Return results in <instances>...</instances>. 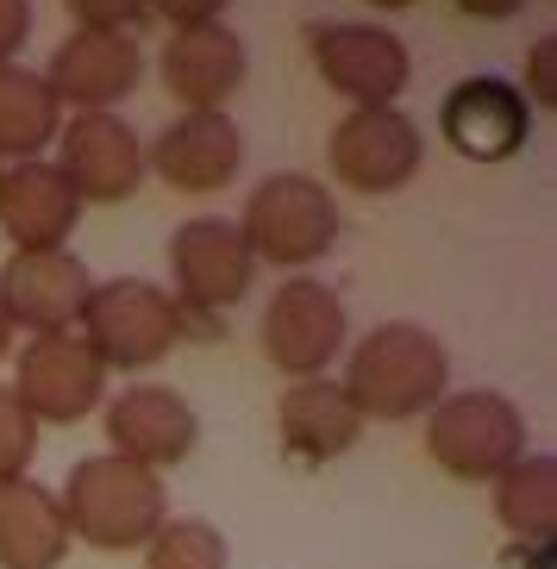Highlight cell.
<instances>
[{"label": "cell", "mask_w": 557, "mask_h": 569, "mask_svg": "<svg viewBox=\"0 0 557 569\" xmlns=\"http://www.w3.org/2000/svg\"><path fill=\"white\" fill-rule=\"evenodd\" d=\"M338 388L351 395L364 426L370 419H382V426L426 419L451 395V351L414 319H382L351 345V363H345Z\"/></svg>", "instance_id": "6da1fadb"}, {"label": "cell", "mask_w": 557, "mask_h": 569, "mask_svg": "<svg viewBox=\"0 0 557 569\" xmlns=\"http://www.w3.org/2000/svg\"><path fill=\"white\" fill-rule=\"evenodd\" d=\"M63 526L69 538H82L95 551L119 557V551H145L151 532L169 519V488L157 469L126 463V457H82L63 482Z\"/></svg>", "instance_id": "7a4b0ae2"}, {"label": "cell", "mask_w": 557, "mask_h": 569, "mask_svg": "<svg viewBox=\"0 0 557 569\" xmlns=\"http://www.w3.org/2000/svg\"><path fill=\"white\" fill-rule=\"evenodd\" d=\"M188 332V313L176 307V295L145 276H113V282H95L88 295V313L76 326L88 351L101 357V369H151L163 363Z\"/></svg>", "instance_id": "3957f363"}, {"label": "cell", "mask_w": 557, "mask_h": 569, "mask_svg": "<svg viewBox=\"0 0 557 569\" xmlns=\"http://www.w3.org/2000/svg\"><path fill=\"white\" fill-rule=\"evenodd\" d=\"M238 232H245L257 263H276L295 276V269L320 263L338 244V201H332V188H320L301 169H276V176H263L245 194Z\"/></svg>", "instance_id": "277c9868"}, {"label": "cell", "mask_w": 557, "mask_h": 569, "mask_svg": "<svg viewBox=\"0 0 557 569\" xmlns=\"http://www.w3.org/2000/svg\"><path fill=\"white\" fill-rule=\"evenodd\" d=\"M426 457L457 482H495L526 457V419L495 388H457L426 413Z\"/></svg>", "instance_id": "5b68a950"}, {"label": "cell", "mask_w": 557, "mask_h": 569, "mask_svg": "<svg viewBox=\"0 0 557 569\" xmlns=\"http://www.w3.org/2000/svg\"><path fill=\"white\" fill-rule=\"evenodd\" d=\"M345 301L338 288L314 282V276H288L270 295L263 319H257V345L282 369L288 382H307V376H326V369L345 357Z\"/></svg>", "instance_id": "8992f818"}, {"label": "cell", "mask_w": 557, "mask_h": 569, "mask_svg": "<svg viewBox=\"0 0 557 569\" xmlns=\"http://www.w3.org/2000/svg\"><path fill=\"white\" fill-rule=\"evenodd\" d=\"M307 51L332 94L351 107H395L401 88L414 82V57L389 26H357V19H314Z\"/></svg>", "instance_id": "52a82bcc"}, {"label": "cell", "mask_w": 557, "mask_h": 569, "mask_svg": "<svg viewBox=\"0 0 557 569\" xmlns=\"http://www.w3.org/2000/svg\"><path fill=\"white\" fill-rule=\"evenodd\" d=\"M169 276H176V307L188 319H220L251 295L257 257L238 232V219H188L169 238Z\"/></svg>", "instance_id": "ba28073f"}, {"label": "cell", "mask_w": 557, "mask_h": 569, "mask_svg": "<svg viewBox=\"0 0 557 569\" xmlns=\"http://www.w3.org/2000/svg\"><path fill=\"white\" fill-rule=\"evenodd\" d=\"M326 163L351 194H395L420 176L426 138L401 107H351L326 138Z\"/></svg>", "instance_id": "9c48e42d"}, {"label": "cell", "mask_w": 557, "mask_h": 569, "mask_svg": "<svg viewBox=\"0 0 557 569\" xmlns=\"http://www.w3.org/2000/svg\"><path fill=\"white\" fill-rule=\"evenodd\" d=\"M95 276L76 251H13L0 269V313L13 319V332L32 338H63L82 326Z\"/></svg>", "instance_id": "30bf717a"}, {"label": "cell", "mask_w": 557, "mask_h": 569, "mask_svg": "<svg viewBox=\"0 0 557 569\" xmlns=\"http://www.w3.org/2000/svg\"><path fill=\"white\" fill-rule=\"evenodd\" d=\"M57 176L76 188V201L119 207L145 182V138L119 113H76L57 132Z\"/></svg>", "instance_id": "8fae6325"}, {"label": "cell", "mask_w": 557, "mask_h": 569, "mask_svg": "<svg viewBox=\"0 0 557 569\" xmlns=\"http://www.w3.org/2000/svg\"><path fill=\"white\" fill-rule=\"evenodd\" d=\"M7 388H13L19 407H26V413L38 419V432H44V426H76V419H88L101 407L107 369L76 332L32 338V345L19 351V369H13Z\"/></svg>", "instance_id": "7c38bea8"}, {"label": "cell", "mask_w": 557, "mask_h": 569, "mask_svg": "<svg viewBox=\"0 0 557 569\" xmlns=\"http://www.w3.org/2000/svg\"><path fill=\"white\" fill-rule=\"evenodd\" d=\"M245 163V138H238L232 113H182L145 151V176L169 188V194H220L238 182Z\"/></svg>", "instance_id": "4fadbf2b"}, {"label": "cell", "mask_w": 557, "mask_h": 569, "mask_svg": "<svg viewBox=\"0 0 557 569\" xmlns=\"http://www.w3.org/2000/svg\"><path fill=\"white\" fill-rule=\"evenodd\" d=\"M245 38L226 26V19H207V26H176L157 57V76L163 88L182 101V113H226L238 88H245Z\"/></svg>", "instance_id": "5bb4252c"}, {"label": "cell", "mask_w": 557, "mask_h": 569, "mask_svg": "<svg viewBox=\"0 0 557 569\" xmlns=\"http://www.w3.org/2000/svg\"><path fill=\"white\" fill-rule=\"evenodd\" d=\"M439 132L451 138L457 157H470V163H507V157L526 151V138H533V107L526 94L507 76H470V82H457L439 107Z\"/></svg>", "instance_id": "9a60e30c"}, {"label": "cell", "mask_w": 557, "mask_h": 569, "mask_svg": "<svg viewBox=\"0 0 557 569\" xmlns=\"http://www.w3.org/2000/svg\"><path fill=\"white\" fill-rule=\"evenodd\" d=\"M138 82H145V51L132 32H69L44 69L57 107L76 113H113Z\"/></svg>", "instance_id": "2e32d148"}, {"label": "cell", "mask_w": 557, "mask_h": 569, "mask_svg": "<svg viewBox=\"0 0 557 569\" xmlns=\"http://www.w3.org/2000/svg\"><path fill=\"white\" fill-rule=\"evenodd\" d=\"M201 438V419L195 407L176 395V388H157V382H138V388H119L107 401V445L113 457L126 463H145V469H176Z\"/></svg>", "instance_id": "e0dca14e"}, {"label": "cell", "mask_w": 557, "mask_h": 569, "mask_svg": "<svg viewBox=\"0 0 557 569\" xmlns=\"http://www.w3.org/2000/svg\"><path fill=\"white\" fill-rule=\"evenodd\" d=\"M76 219L82 201L57 176V163H0V232L13 238V251H63Z\"/></svg>", "instance_id": "ac0fdd59"}, {"label": "cell", "mask_w": 557, "mask_h": 569, "mask_svg": "<svg viewBox=\"0 0 557 569\" xmlns=\"http://www.w3.org/2000/svg\"><path fill=\"white\" fill-rule=\"evenodd\" d=\"M276 432H282L288 457H301V463H338L345 451H357L364 419H357L351 395H345L332 376H307V382L282 388V401H276Z\"/></svg>", "instance_id": "d6986e66"}, {"label": "cell", "mask_w": 557, "mask_h": 569, "mask_svg": "<svg viewBox=\"0 0 557 569\" xmlns=\"http://www.w3.org/2000/svg\"><path fill=\"white\" fill-rule=\"evenodd\" d=\"M69 526L57 488L19 476L0 482V569H63L69 557Z\"/></svg>", "instance_id": "ffe728a7"}, {"label": "cell", "mask_w": 557, "mask_h": 569, "mask_svg": "<svg viewBox=\"0 0 557 569\" xmlns=\"http://www.w3.org/2000/svg\"><path fill=\"white\" fill-rule=\"evenodd\" d=\"M63 132V107L38 69L0 63V163H32Z\"/></svg>", "instance_id": "44dd1931"}, {"label": "cell", "mask_w": 557, "mask_h": 569, "mask_svg": "<svg viewBox=\"0 0 557 569\" xmlns=\"http://www.w3.org/2000/svg\"><path fill=\"white\" fill-rule=\"evenodd\" d=\"M495 519L526 551H545L557 532V463L551 457H520L495 476Z\"/></svg>", "instance_id": "7402d4cb"}, {"label": "cell", "mask_w": 557, "mask_h": 569, "mask_svg": "<svg viewBox=\"0 0 557 569\" xmlns=\"http://www.w3.org/2000/svg\"><path fill=\"white\" fill-rule=\"evenodd\" d=\"M232 551H226L220 526L207 519H163L145 545V569H226Z\"/></svg>", "instance_id": "603a6c76"}, {"label": "cell", "mask_w": 557, "mask_h": 569, "mask_svg": "<svg viewBox=\"0 0 557 569\" xmlns=\"http://www.w3.org/2000/svg\"><path fill=\"white\" fill-rule=\"evenodd\" d=\"M38 457V419L19 407L13 388H0V482H19Z\"/></svg>", "instance_id": "cb8c5ba5"}, {"label": "cell", "mask_w": 557, "mask_h": 569, "mask_svg": "<svg viewBox=\"0 0 557 569\" xmlns=\"http://www.w3.org/2000/svg\"><path fill=\"white\" fill-rule=\"evenodd\" d=\"M76 32H132L151 19V0H63Z\"/></svg>", "instance_id": "d4e9b609"}, {"label": "cell", "mask_w": 557, "mask_h": 569, "mask_svg": "<svg viewBox=\"0 0 557 569\" xmlns=\"http://www.w3.org/2000/svg\"><path fill=\"white\" fill-rule=\"evenodd\" d=\"M526 94V107H557V38H539L533 51H526V82H514Z\"/></svg>", "instance_id": "484cf974"}, {"label": "cell", "mask_w": 557, "mask_h": 569, "mask_svg": "<svg viewBox=\"0 0 557 569\" xmlns=\"http://www.w3.org/2000/svg\"><path fill=\"white\" fill-rule=\"evenodd\" d=\"M26 38H32V0H0V63H13Z\"/></svg>", "instance_id": "4316f807"}, {"label": "cell", "mask_w": 557, "mask_h": 569, "mask_svg": "<svg viewBox=\"0 0 557 569\" xmlns=\"http://www.w3.org/2000/svg\"><path fill=\"white\" fill-rule=\"evenodd\" d=\"M232 0H151V13L169 19V32L176 26H207V19H220Z\"/></svg>", "instance_id": "83f0119b"}, {"label": "cell", "mask_w": 557, "mask_h": 569, "mask_svg": "<svg viewBox=\"0 0 557 569\" xmlns=\"http://www.w3.org/2000/svg\"><path fill=\"white\" fill-rule=\"evenodd\" d=\"M464 19H483V26H501V19H514L526 7V0H451Z\"/></svg>", "instance_id": "f1b7e54d"}, {"label": "cell", "mask_w": 557, "mask_h": 569, "mask_svg": "<svg viewBox=\"0 0 557 569\" xmlns=\"http://www.w3.org/2000/svg\"><path fill=\"white\" fill-rule=\"evenodd\" d=\"M13 345H19V332H13V319L0 313V363H7V357H13Z\"/></svg>", "instance_id": "f546056e"}, {"label": "cell", "mask_w": 557, "mask_h": 569, "mask_svg": "<svg viewBox=\"0 0 557 569\" xmlns=\"http://www.w3.org/2000/svg\"><path fill=\"white\" fill-rule=\"evenodd\" d=\"M376 13H401V7H414V0H370Z\"/></svg>", "instance_id": "4dcf8cb0"}]
</instances>
